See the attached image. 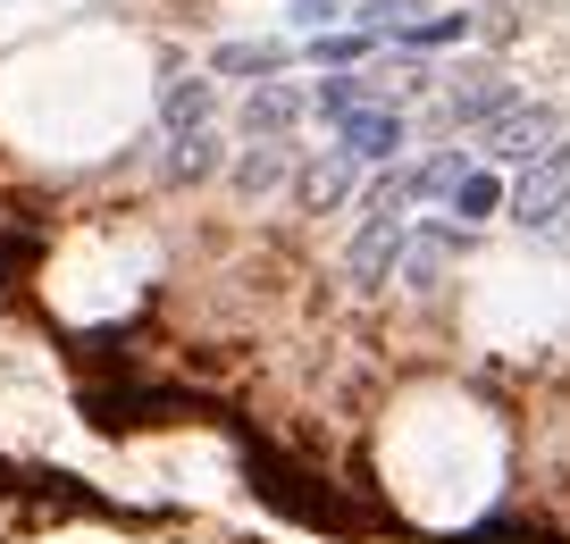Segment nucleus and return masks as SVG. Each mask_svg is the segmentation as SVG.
<instances>
[{"mask_svg": "<svg viewBox=\"0 0 570 544\" xmlns=\"http://www.w3.org/2000/svg\"><path fill=\"white\" fill-rule=\"evenodd\" d=\"M562 135L570 126H562L553 101H520V109H503L495 126H479V151H487V168H537Z\"/></svg>", "mask_w": 570, "mask_h": 544, "instance_id": "2", "label": "nucleus"}, {"mask_svg": "<svg viewBox=\"0 0 570 544\" xmlns=\"http://www.w3.org/2000/svg\"><path fill=\"white\" fill-rule=\"evenodd\" d=\"M227 185L244 201H261V194H277V185H294V142H244V151L227 159Z\"/></svg>", "mask_w": 570, "mask_h": 544, "instance_id": "9", "label": "nucleus"}, {"mask_svg": "<svg viewBox=\"0 0 570 544\" xmlns=\"http://www.w3.org/2000/svg\"><path fill=\"white\" fill-rule=\"evenodd\" d=\"M353 185H361V168H353V159L336 151V142H327L320 159H303V168H294V194H303L311 210H336V201L353 194Z\"/></svg>", "mask_w": 570, "mask_h": 544, "instance_id": "11", "label": "nucleus"}, {"mask_svg": "<svg viewBox=\"0 0 570 544\" xmlns=\"http://www.w3.org/2000/svg\"><path fill=\"white\" fill-rule=\"evenodd\" d=\"M403 235H411V218H361L353 251H344V285H353V294H377V285L394 277V260H403Z\"/></svg>", "mask_w": 570, "mask_h": 544, "instance_id": "4", "label": "nucleus"}, {"mask_svg": "<svg viewBox=\"0 0 570 544\" xmlns=\"http://www.w3.org/2000/svg\"><path fill=\"white\" fill-rule=\"evenodd\" d=\"M151 118H160V142L177 135H202V126L218 118V76H160V101H151Z\"/></svg>", "mask_w": 570, "mask_h": 544, "instance_id": "7", "label": "nucleus"}, {"mask_svg": "<svg viewBox=\"0 0 570 544\" xmlns=\"http://www.w3.org/2000/svg\"><path fill=\"white\" fill-rule=\"evenodd\" d=\"M503 201H512V185L495 168H470L453 185V227H487V218H503Z\"/></svg>", "mask_w": 570, "mask_h": 544, "instance_id": "13", "label": "nucleus"}, {"mask_svg": "<svg viewBox=\"0 0 570 544\" xmlns=\"http://www.w3.org/2000/svg\"><path fill=\"white\" fill-rule=\"evenodd\" d=\"M285 42H218L210 51V76H235V85H268V76H285Z\"/></svg>", "mask_w": 570, "mask_h": 544, "instance_id": "12", "label": "nucleus"}, {"mask_svg": "<svg viewBox=\"0 0 570 544\" xmlns=\"http://www.w3.org/2000/svg\"><path fill=\"white\" fill-rule=\"evenodd\" d=\"M470 227H453V218H428V227L403 235V260H394V277H403V294H436L453 268V251H462Z\"/></svg>", "mask_w": 570, "mask_h": 544, "instance_id": "3", "label": "nucleus"}, {"mask_svg": "<svg viewBox=\"0 0 570 544\" xmlns=\"http://www.w3.org/2000/svg\"><path fill=\"white\" fill-rule=\"evenodd\" d=\"M445 42H470V9H445V18H411L386 51H445Z\"/></svg>", "mask_w": 570, "mask_h": 544, "instance_id": "14", "label": "nucleus"}, {"mask_svg": "<svg viewBox=\"0 0 570 544\" xmlns=\"http://www.w3.org/2000/svg\"><path fill=\"white\" fill-rule=\"evenodd\" d=\"M503 109H520V85H512V76H479V85L445 92V101H436V118H445L453 135H479V126H495Z\"/></svg>", "mask_w": 570, "mask_h": 544, "instance_id": "8", "label": "nucleus"}, {"mask_svg": "<svg viewBox=\"0 0 570 544\" xmlns=\"http://www.w3.org/2000/svg\"><path fill=\"white\" fill-rule=\"evenodd\" d=\"M303 118H311V92L285 85V76H268V85L244 92V118H235V126H244V142H285Z\"/></svg>", "mask_w": 570, "mask_h": 544, "instance_id": "6", "label": "nucleus"}, {"mask_svg": "<svg viewBox=\"0 0 570 544\" xmlns=\"http://www.w3.org/2000/svg\"><path fill=\"white\" fill-rule=\"evenodd\" d=\"M227 168V135H218V126H202V135H177L160 151V176L168 185H202V176H218Z\"/></svg>", "mask_w": 570, "mask_h": 544, "instance_id": "10", "label": "nucleus"}, {"mask_svg": "<svg viewBox=\"0 0 570 544\" xmlns=\"http://www.w3.org/2000/svg\"><path fill=\"white\" fill-rule=\"evenodd\" d=\"M503 218H512L520 235H562V218H570V135L553 142L537 168L512 176V201H503Z\"/></svg>", "mask_w": 570, "mask_h": 544, "instance_id": "1", "label": "nucleus"}, {"mask_svg": "<svg viewBox=\"0 0 570 544\" xmlns=\"http://www.w3.org/2000/svg\"><path fill=\"white\" fill-rule=\"evenodd\" d=\"M403 109H353V118H336V151L353 159V168H394L403 159Z\"/></svg>", "mask_w": 570, "mask_h": 544, "instance_id": "5", "label": "nucleus"}]
</instances>
